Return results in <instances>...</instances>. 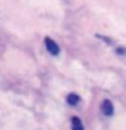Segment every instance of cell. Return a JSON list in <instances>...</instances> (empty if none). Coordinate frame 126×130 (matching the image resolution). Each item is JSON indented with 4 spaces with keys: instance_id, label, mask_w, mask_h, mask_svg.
Instances as JSON below:
<instances>
[{
    "instance_id": "cell-4",
    "label": "cell",
    "mask_w": 126,
    "mask_h": 130,
    "mask_svg": "<svg viewBox=\"0 0 126 130\" xmlns=\"http://www.w3.org/2000/svg\"><path fill=\"white\" fill-rule=\"evenodd\" d=\"M71 123H73V129H76V130H83V124H82V121H80L77 117H73V118H71Z\"/></svg>"
},
{
    "instance_id": "cell-2",
    "label": "cell",
    "mask_w": 126,
    "mask_h": 130,
    "mask_svg": "<svg viewBox=\"0 0 126 130\" xmlns=\"http://www.w3.org/2000/svg\"><path fill=\"white\" fill-rule=\"evenodd\" d=\"M101 111H102V114H105V115H113L114 106H113V104H111L110 101H102V104H101Z\"/></svg>"
},
{
    "instance_id": "cell-3",
    "label": "cell",
    "mask_w": 126,
    "mask_h": 130,
    "mask_svg": "<svg viewBox=\"0 0 126 130\" xmlns=\"http://www.w3.org/2000/svg\"><path fill=\"white\" fill-rule=\"evenodd\" d=\"M67 102L70 104V105H73V106H74V105H77V104L80 102V98L77 96L76 93H70V95L67 96Z\"/></svg>"
},
{
    "instance_id": "cell-5",
    "label": "cell",
    "mask_w": 126,
    "mask_h": 130,
    "mask_svg": "<svg viewBox=\"0 0 126 130\" xmlns=\"http://www.w3.org/2000/svg\"><path fill=\"white\" fill-rule=\"evenodd\" d=\"M116 52H117L119 55H122V56H125L126 55V49L125 47H117L116 49Z\"/></svg>"
},
{
    "instance_id": "cell-6",
    "label": "cell",
    "mask_w": 126,
    "mask_h": 130,
    "mask_svg": "<svg viewBox=\"0 0 126 130\" xmlns=\"http://www.w3.org/2000/svg\"><path fill=\"white\" fill-rule=\"evenodd\" d=\"M98 37H100V39H102L104 41H107L108 44H111V39H108V37H104V36H98Z\"/></svg>"
},
{
    "instance_id": "cell-1",
    "label": "cell",
    "mask_w": 126,
    "mask_h": 130,
    "mask_svg": "<svg viewBox=\"0 0 126 130\" xmlns=\"http://www.w3.org/2000/svg\"><path fill=\"white\" fill-rule=\"evenodd\" d=\"M45 44H46V49H48V52H49L50 55L57 56V55L59 53V46L53 40H52V39L46 37V39H45Z\"/></svg>"
}]
</instances>
